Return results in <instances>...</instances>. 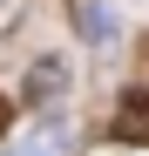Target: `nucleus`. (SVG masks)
<instances>
[{"instance_id": "f257e3e1", "label": "nucleus", "mask_w": 149, "mask_h": 156, "mask_svg": "<svg viewBox=\"0 0 149 156\" xmlns=\"http://www.w3.org/2000/svg\"><path fill=\"white\" fill-rule=\"evenodd\" d=\"M68 88H74V61L68 55H34L27 82H20V102H27V109H61Z\"/></svg>"}, {"instance_id": "f03ea898", "label": "nucleus", "mask_w": 149, "mask_h": 156, "mask_svg": "<svg viewBox=\"0 0 149 156\" xmlns=\"http://www.w3.org/2000/svg\"><path fill=\"white\" fill-rule=\"evenodd\" d=\"M74 27H81V41H88V48H102V55L122 41V20L102 7V0H74Z\"/></svg>"}, {"instance_id": "7ed1b4c3", "label": "nucleus", "mask_w": 149, "mask_h": 156, "mask_svg": "<svg viewBox=\"0 0 149 156\" xmlns=\"http://www.w3.org/2000/svg\"><path fill=\"white\" fill-rule=\"evenodd\" d=\"M109 129H115V143H149V88H129V95H122Z\"/></svg>"}, {"instance_id": "20e7f679", "label": "nucleus", "mask_w": 149, "mask_h": 156, "mask_svg": "<svg viewBox=\"0 0 149 156\" xmlns=\"http://www.w3.org/2000/svg\"><path fill=\"white\" fill-rule=\"evenodd\" d=\"M54 149H61V129L54 122H41V129H27V136L7 143V156H54Z\"/></svg>"}, {"instance_id": "39448f33", "label": "nucleus", "mask_w": 149, "mask_h": 156, "mask_svg": "<svg viewBox=\"0 0 149 156\" xmlns=\"http://www.w3.org/2000/svg\"><path fill=\"white\" fill-rule=\"evenodd\" d=\"M20 14H27L20 0H0V34H14V27H20Z\"/></svg>"}, {"instance_id": "423d86ee", "label": "nucleus", "mask_w": 149, "mask_h": 156, "mask_svg": "<svg viewBox=\"0 0 149 156\" xmlns=\"http://www.w3.org/2000/svg\"><path fill=\"white\" fill-rule=\"evenodd\" d=\"M7 129H14V109H7V102H0V136H7Z\"/></svg>"}]
</instances>
